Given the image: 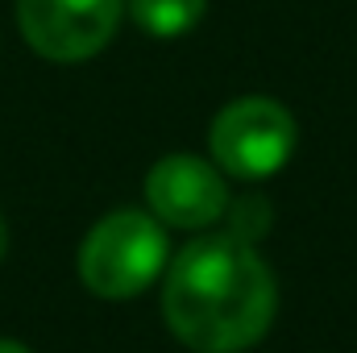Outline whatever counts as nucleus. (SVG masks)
Segmentation results:
<instances>
[{"label": "nucleus", "mask_w": 357, "mask_h": 353, "mask_svg": "<svg viewBox=\"0 0 357 353\" xmlns=\"http://www.w3.org/2000/svg\"><path fill=\"white\" fill-rule=\"evenodd\" d=\"M278 308L262 254L233 233H204L178 250L162 283V316L187 350L241 353L266 337Z\"/></svg>", "instance_id": "1"}, {"label": "nucleus", "mask_w": 357, "mask_h": 353, "mask_svg": "<svg viewBox=\"0 0 357 353\" xmlns=\"http://www.w3.org/2000/svg\"><path fill=\"white\" fill-rule=\"evenodd\" d=\"M167 266V237L154 216L121 208L108 212L79 246V278L100 299L142 295Z\"/></svg>", "instance_id": "2"}, {"label": "nucleus", "mask_w": 357, "mask_h": 353, "mask_svg": "<svg viewBox=\"0 0 357 353\" xmlns=\"http://www.w3.org/2000/svg\"><path fill=\"white\" fill-rule=\"evenodd\" d=\"M295 117L270 96H241L212 121V158L237 179H266L295 154Z\"/></svg>", "instance_id": "3"}, {"label": "nucleus", "mask_w": 357, "mask_h": 353, "mask_svg": "<svg viewBox=\"0 0 357 353\" xmlns=\"http://www.w3.org/2000/svg\"><path fill=\"white\" fill-rule=\"evenodd\" d=\"M125 17V0H17V25L29 50L50 63L100 54Z\"/></svg>", "instance_id": "4"}, {"label": "nucleus", "mask_w": 357, "mask_h": 353, "mask_svg": "<svg viewBox=\"0 0 357 353\" xmlns=\"http://www.w3.org/2000/svg\"><path fill=\"white\" fill-rule=\"evenodd\" d=\"M146 200H150L154 216L175 229H208L212 220L225 216L229 187H225L220 167L191 158V154H171L150 167Z\"/></svg>", "instance_id": "5"}, {"label": "nucleus", "mask_w": 357, "mask_h": 353, "mask_svg": "<svg viewBox=\"0 0 357 353\" xmlns=\"http://www.w3.org/2000/svg\"><path fill=\"white\" fill-rule=\"evenodd\" d=\"M204 4L208 0H125L129 17L154 38H178L191 25H199Z\"/></svg>", "instance_id": "6"}, {"label": "nucleus", "mask_w": 357, "mask_h": 353, "mask_svg": "<svg viewBox=\"0 0 357 353\" xmlns=\"http://www.w3.org/2000/svg\"><path fill=\"white\" fill-rule=\"evenodd\" d=\"M225 212H229V233L241 237V241H250V246H254V237H262L270 229V208H266V200H258V195L233 200Z\"/></svg>", "instance_id": "7"}, {"label": "nucleus", "mask_w": 357, "mask_h": 353, "mask_svg": "<svg viewBox=\"0 0 357 353\" xmlns=\"http://www.w3.org/2000/svg\"><path fill=\"white\" fill-rule=\"evenodd\" d=\"M0 353H29L21 341H8V337H0Z\"/></svg>", "instance_id": "8"}, {"label": "nucleus", "mask_w": 357, "mask_h": 353, "mask_svg": "<svg viewBox=\"0 0 357 353\" xmlns=\"http://www.w3.org/2000/svg\"><path fill=\"white\" fill-rule=\"evenodd\" d=\"M4 250H8V229H4V216H0V258H4Z\"/></svg>", "instance_id": "9"}]
</instances>
